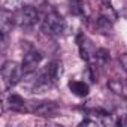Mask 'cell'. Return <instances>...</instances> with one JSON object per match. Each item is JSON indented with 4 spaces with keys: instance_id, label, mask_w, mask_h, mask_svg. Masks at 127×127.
<instances>
[{
    "instance_id": "cell-1",
    "label": "cell",
    "mask_w": 127,
    "mask_h": 127,
    "mask_svg": "<svg viewBox=\"0 0 127 127\" xmlns=\"http://www.w3.org/2000/svg\"><path fill=\"white\" fill-rule=\"evenodd\" d=\"M66 21L55 11H49L42 20V32L48 36H60L66 32Z\"/></svg>"
},
{
    "instance_id": "cell-2",
    "label": "cell",
    "mask_w": 127,
    "mask_h": 127,
    "mask_svg": "<svg viewBox=\"0 0 127 127\" xmlns=\"http://www.w3.org/2000/svg\"><path fill=\"white\" fill-rule=\"evenodd\" d=\"M24 78V69L17 61H6L2 66V79L6 88L15 87Z\"/></svg>"
},
{
    "instance_id": "cell-3",
    "label": "cell",
    "mask_w": 127,
    "mask_h": 127,
    "mask_svg": "<svg viewBox=\"0 0 127 127\" xmlns=\"http://www.w3.org/2000/svg\"><path fill=\"white\" fill-rule=\"evenodd\" d=\"M27 112L40 115V117H55L58 112V105L49 100H37V102H27Z\"/></svg>"
},
{
    "instance_id": "cell-4",
    "label": "cell",
    "mask_w": 127,
    "mask_h": 127,
    "mask_svg": "<svg viewBox=\"0 0 127 127\" xmlns=\"http://www.w3.org/2000/svg\"><path fill=\"white\" fill-rule=\"evenodd\" d=\"M37 18H39L37 11L33 6H23V8H20L14 14L15 24L21 26V27H30V26H33L37 21Z\"/></svg>"
},
{
    "instance_id": "cell-5",
    "label": "cell",
    "mask_w": 127,
    "mask_h": 127,
    "mask_svg": "<svg viewBox=\"0 0 127 127\" xmlns=\"http://www.w3.org/2000/svg\"><path fill=\"white\" fill-rule=\"evenodd\" d=\"M78 48H79V55H81L82 60H85L87 63H90V64L96 63L97 49L87 36H84V34L78 36Z\"/></svg>"
},
{
    "instance_id": "cell-6",
    "label": "cell",
    "mask_w": 127,
    "mask_h": 127,
    "mask_svg": "<svg viewBox=\"0 0 127 127\" xmlns=\"http://www.w3.org/2000/svg\"><path fill=\"white\" fill-rule=\"evenodd\" d=\"M43 55L34 49V48H29L26 52H24V58H23V63H21V66L24 69V73L27 72H34L36 67L39 66V63L42 61Z\"/></svg>"
},
{
    "instance_id": "cell-7",
    "label": "cell",
    "mask_w": 127,
    "mask_h": 127,
    "mask_svg": "<svg viewBox=\"0 0 127 127\" xmlns=\"http://www.w3.org/2000/svg\"><path fill=\"white\" fill-rule=\"evenodd\" d=\"M14 24H15L14 14L8 9H2V12H0V32H2V36H8Z\"/></svg>"
},
{
    "instance_id": "cell-8",
    "label": "cell",
    "mask_w": 127,
    "mask_h": 127,
    "mask_svg": "<svg viewBox=\"0 0 127 127\" xmlns=\"http://www.w3.org/2000/svg\"><path fill=\"white\" fill-rule=\"evenodd\" d=\"M8 106L17 112H27V102L18 94H11L8 97Z\"/></svg>"
},
{
    "instance_id": "cell-9",
    "label": "cell",
    "mask_w": 127,
    "mask_h": 127,
    "mask_svg": "<svg viewBox=\"0 0 127 127\" xmlns=\"http://www.w3.org/2000/svg\"><path fill=\"white\" fill-rule=\"evenodd\" d=\"M69 88L78 97H87L88 93H90V87L84 81H70L69 82Z\"/></svg>"
},
{
    "instance_id": "cell-10",
    "label": "cell",
    "mask_w": 127,
    "mask_h": 127,
    "mask_svg": "<svg viewBox=\"0 0 127 127\" xmlns=\"http://www.w3.org/2000/svg\"><path fill=\"white\" fill-rule=\"evenodd\" d=\"M96 29L102 33V34H111L112 33V29H114V23L105 17H99L97 21H96Z\"/></svg>"
},
{
    "instance_id": "cell-11",
    "label": "cell",
    "mask_w": 127,
    "mask_h": 127,
    "mask_svg": "<svg viewBox=\"0 0 127 127\" xmlns=\"http://www.w3.org/2000/svg\"><path fill=\"white\" fill-rule=\"evenodd\" d=\"M48 73L51 76V79L55 82L60 79V76L63 75V64H61V61H52L49 63V66H48Z\"/></svg>"
},
{
    "instance_id": "cell-12",
    "label": "cell",
    "mask_w": 127,
    "mask_h": 127,
    "mask_svg": "<svg viewBox=\"0 0 127 127\" xmlns=\"http://www.w3.org/2000/svg\"><path fill=\"white\" fill-rule=\"evenodd\" d=\"M108 88L112 93H115V94H120V96L127 97V87L120 79H111V81H108Z\"/></svg>"
},
{
    "instance_id": "cell-13",
    "label": "cell",
    "mask_w": 127,
    "mask_h": 127,
    "mask_svg": "<svg viewBox=\"0 0 127 127\" xmlns=\"http://www.w3.org/2000/svg\"><path fill=\"white\" fill-rule=\"evenodd\" d=\"M100 15L108 18V20H111L112 23L117 20V12H115V9L112 8V5L109 2H103L100 5Z\"/></svg>"
},
{
    "instance_id": "cell-14",
    "label": "cell",
    "mask_w": 127,
    "mask_h": 127,
    "mask_svg": "<svg viewBox=\"0 0 127 127\" xmlns=\"http://www.w3.org/2000/svg\"><path fill=\"white\" fill-rule=\"evenodd\" d=\"M96 61L100 63V64H106L109 61V51L105 49V48H99L97 54H96Z\"/></svg>"
},
{
    "instance_id": "cell-15",
    "label": "cell",
    "mask_w": 127,
    "mask_h": 127,
    "mask_svg": "<svg viewBox=\"0 0 127 127\" xmlns=\"http://www.w3.org/2000/svg\"><path fill=\"white\" fill-rule=\"evenodd\" d=\"M118 63H120L121 69L127 73V54H126V52H124V54H121V55L118 57Z\"/></svg>"
},
{
    "instance_id": "cell-16",
    "label": "cell",
    "mask_w": 127,
    "mask_h": 127,
    "mask_svg": "<svg viewBox=\"0 0 127 127\" xmlns=\"http://www.w3.org/2000/svg\"><path fill=\"white\" fill-rule=\"evenodd\" d=\"M87 124H91V126H94V124H96V121H90V120H84V121H81V123H79V126H87Z\"/></svg>"
},
{
    "instance_id": "cell-17",
    "label": "cell",
    "mask_w": 127,
    "mask_h": 127,
    "mask_svg": "<svg viewBox=\"0 0 127 127\" xmlns=\"http://www.w3.org/2000/svg\"><path fill=\"white\" fill-rule=\"evenodd\" d=\"M37 2H40V0H37Z\"/></svg>"
}]
</instances>
